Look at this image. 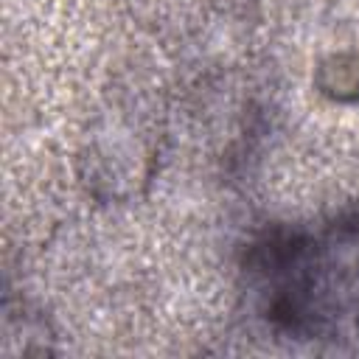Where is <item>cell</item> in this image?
<instances>
[{"label":"cell","instance_id":"6da1fadb","mask_svg":"<svg viewBox=\"0 0 359 359\" xmlns=\"http://www.w3.org/2000/svg\"><path fill=\"white\" fill-rule=\"evenodd\" d=\"M269 314L297 334L359 339V216L269 247Z\"/></svg>","mask_w":359,"mask_h":359}]
</instances>
